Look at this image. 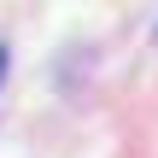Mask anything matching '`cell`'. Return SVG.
<instances>
[{
  "mask_svg": "<svg viewBox=\"0 0 158 158\" xmlns=\"http://www.w3.org/2000/svg\"><path fill=\"white\" fill-rule=\"evenodd\" d=\"M0 70H6V47H0Z\"/></svg>",
  "mask_w": 158,
  "mask_h": 158,
  "instance_id": "obj_1",
  "label": "cell"
}]
</instances>
